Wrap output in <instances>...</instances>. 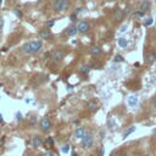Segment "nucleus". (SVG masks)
<instances>
[{
	"label": "nucleus",
	"mask_w": 156,
	"mask_h": 156,
	"mask_svg": "<svg viewBox=\"0 0 156 156\" xmlns=\"http://www.w3.org/2000/svg\"><path fill=\"white\" fill-rule=\"evenodd\" d=\"M43 48V43L41 40H33V41H28L24 45H22L21 51L26 55H34L38 54Z\"/></svg>",
	"instance_id": "1"
},
{
	"label": "nucleus",
	"mask_w": 156,
	"mask_h": 156,
	"mask_svg": "<svg viewBox=\"0 0 156 156\" xmlns=\"http://www.w3.org/2000/svg\"><path fill=\"white\" fill-rule=\"evenodd\" d=\"M95 144V139H94V134L91 132H85L84 136L80 139V146L82 149L84 150H88V149H91Z\"/></svg>",
	"instance_id": "2"
},
{
	"label": "nucleus",
	"mask_w": 156,
	"mask_h": 156,
	"mask_svg": "<svg viewBox=\"0 0 156 156\" xmlns=\"http://www.w3.org/2000/svg\"><path fill=\"white\" fill-rule=\"evenodd\" d=\"M71 7L69 0H52V10L55 12H65Z\"/></svg>",
	"instance_id": "3"
},
{
	"label": "nucleus",
	"mask_w": 156,
	"mask_h": 156,
	"mask_svg": "<svg viewBox=\"0 0 156 156\" xmlns=\"http://www.w3.org/2000/svg\"><path fill=\"white\" fill-rule=\"evenodd\" d=\"M51 127H52V123L51 121L48 118V117H43L39 122V128L43 133H49L51 130Z\"/></svg>",
	"instance_id": "4"
},
{
	"label": "nucleus",
	"mask_w": 156,
	"mask_h": 156,
	"mask_svg": "<svg viewBox=\"0 0 156 156\" xmlns=\"http://www.w3.org/2000/svg\"><path fill=\"white\" fill-rule=\"evenodd\" d=\"M144 62L147 65V66H151L156 62V51L152 50V49H149L145 54V57H144Z\"/></svg>",
	"instance_id": "5"
},
{
	"label": "nucleus",
	"mask_w": 156,
	"mask_h": 156,
	"mask_svg": "<svg viewBox=\"0 0 156 156\" xmlns=\"http://www.w3.org/2000/svg\"><path fill=\"white\" fill-rule=\"evenodd\" d=\"M63 57H65V51H63L62 49H56V50L52 51L51 58H52V61H54L55 63L61 62V61L63 60Z\"/></svg>",
	"instance_id": "6"
},
{
	"label": "nucleus",
	"mask_w": 156,
	"mask_h": 156,
	"mask_svg": "<svg viewBox=\"0 0 156 156\" xmlns=\"http://www.w3.org/2000/svg\"><path fill=\"white\" fill-rule=\"evenodd\" d=\"M76 26H77L78 32H79V33H82V34L88 33V32H89V29H90V24H89L87 21H84V20H80Z\"/></svg>",
	"instance_id": "7"
},
{
	"label": "nucleus",
	"mask_w": 156,
	"mask_h": 156,
	"mask_svg": "<svg viewBox=\"0 0 156 156\" xmlns=\"http://www.w3.org/2000/svg\"><path fill=\"white\" fill-rule=\"evenodd\" d=\"M124 11L122 10V9H116L113 12H112V20L113 21H116V22H119V21H122L123 18H124Z\"/></svg>",
	"instance_id": "8"
},
{
	"label": "nucleus",
	"mask_w": 156,
	"mask_h": 156,
	"mask_svg": "<svg viewBox=\"0 0 156 156\" xmlns=\"http://www.w3.org/2000/svg\"><path fill=\"white\" fill-rule=\"evenodd\" d=\"M151 9V2L149 1V0H141L140 1V4H139V11H141V12H147L149 10Z\"/></svg>",
	"instance_id": "9"
},
{
	"label": "nucleus",
	"mask_w": 156,
	"mask_h": 156,
	"mask_svg": "<svg viewBox=\"0 0 156 156\" xmlns=\"http://www.w3.org/2000/svg\"><path fill=\"white\" fill-rule=\"evenodd\" d=\"M85 132H87V129L84 128V127H77L76 129H74V133H73V136L76 138V139H78V140H80L83 136H84V134H85Z\"/></svg>",
	"instance_id": "10"
},
{
	"label": "nucleus",
	"mask_w": 156,
	"mask_h": 156,
	"mask_svg": "<svg viewBox=\"0 0 156 156\" xmlns=\"http://www.w3.org/2000/svg\"><path fill=\"white\" fill-rule=\"evenodd\" d=\"M43 144H44V140L41 139V136H40V135H34V136L32 138V146H33L34 149L40 147Z\"/></svg>",
	"instance_id": "11"
},
{
	"label": "nucleus",
	"mask_w": 156,
	"mask_h": 156,
	"mask_svg": "<svg viewBox=\"0 0 156 156\" xmlns=\"http://www.w3.org/2000/svg\"><path fill=\"white\" fill-rule=\"evenodd\" d=\"M102 54V49L100 45H93L90 48V55L94 56V57H99L100 55Z\"/></svg>",
	"instance_id": "12"
},
{
	"label": "nucleus",
	"mask_w": 156,
	"mask_h": 156,
	"mask_svg": "<svg viewBox=\"0 0 156 156\" xmlns=\"http://www.w3.org/2000/svg\"><path fill=\"white\" fill-rule=\"evenodd\" d=\"M87 108H88V111H89V112L94 113V112H96V111L99 110V104H98L96 101L91 100V101H89V102L87 104Z\"/></svg>",
	"instance_id": "13"
},
{
	"label": "nucleus",
	"mask_w": 156,
	"mask_h": 156,
	"mask_svg": "<svg viewBox=\"0 0 156 156\" xmlns=\"http://www.w3.org/2000/svg\"><path fill=\"white\" fill-rule=\"evenodd\" d=\"M38 34L41 39H48L51 37V30H50V28H43L38 32Z\"/></svg>",
	"instance_id": "14"
},
{
	"label": "nucleus",
	"mask_w": 156,
	"mask_h": 156,
	"mask_svg": "<svg viewBox=\"0 0 156 156\" xmlns=\"http://www.w3.org/2000/svg\"><path fill=\"white\" fill-rule=\"evenodd\" d=\"M78 33V29H77V26L76 24H71V26H68L67 28H66V34L68 35V37H73V35H76Z\"/></svg>",
	"instance_id": "15"
},
{
	"label": "nucleus",
	"mask_w": 156,
	"mask_h": 156,
	"mask_svg": "<svg viewBox=\"0 0 156 156\" xmlns=\"http://www.w3.org/2000/svg\"><path fill=\"white\" fill-rule=\"evenodd\" d=\"M90 68H91V67H90L89 65H83V66H80L79 72H80V74H83V76H88V73H89Z\"/></svg>",
	"instance_id": "16"
},
{
	"label": "nucleus",
	"mask_w": 156,
	"mask_h": 156,
	"mask_svg": "<svg viewBox=\"0 0 156 156\" xmlns=\"http://www.w3.org/2000/svg\"><path fill=\"white\" fill-rule=\"evenodd\" d=\"M44 145L48 147V149H51L54 146V139L51 136H48L45 140H44Z\"/></svg>",
	"instance_id": "17"
},
{
	"label": "nucleus",
	"mask_w": 156,
	"mask_h": 156,
	"mask_svg": "<svg viewBox=\"0 0 156 156\" xmlns=\"http://www.w3.org/2000/svg\"><path fill=\"white\" fill-rule=\"evenodd\" d=\"M135 129H136V127H135V126H130V127H129V128H128V129H127V130L123 133V138L129 136L132 133H134V132H135Z\"/></svg>",
	"instance_id": "18"
},
{
	"label": "nucleus",
	"mask_w": 156,
	"mask_h": 156,
	"mask_svg": "<svg viewBox=\"0 0 156 156\" xmlns=\"http://www.w3.org/2000/svg\"><path fill=\"white\" fill-rule=\"evenodd\" d=\"M118 45H119L121 48H127V46H128V39L124 38V37L119 38V39H118Z\"/></svg>",
	"instance_id": "19"
},
{
	"label": "nucleus",
	"mask_w": 156,
	"mask_h": 156,
	"mask_svg": "<svg viewBox=\"0 0 156 156\" xmlns=\"http://www.w3.org/2000/svg\"><path fill=\"white\" fill-rule=\"evenodd\" d=\"M152 23H154L152 17H146V18H144V21H143V24H144L145 27H149V26H151Z\"/></svg>",
	"instance_id": "20"
},
{
	"label": "nucleus",
	"mask_w": 156,
	"mask_h": 156,
	"mask_svg": "<svg viewBox=\"0 0 156 156\" xmlns=\"http://www.w3.org/2000/svg\"><path fill=\"white\" fill-rule=\"evenodd\" d=\"M136 102H138V98H136V96H130V98L128 99V104H129L130 106L136 105Z\"/></svg>",
	"instance_id": "21"
},
{
	"label": "nucleus",
	"mask_w": 156,
	"mask_h": 156,
	"mask_svg": "<svg viewBox=\"0 0 156 156\" xmlns=\"http://www.w3.org/2000/svg\"><path fill=\"white\" fill-rule=\"evenodd\" d=\"M61 151H62L63 154H68V151H69V144H68V143L63 144L62 147H61Z\"/></svg>",
	"instance_id": "22"
},
{
	"label": "nucleus",
	"mask_w": 156,
	"mask_h": 156,
	"mask_svg": "<svg viewBox=\"0 0 156 156\" xmlns=\"http://www.w3.org/2000/svg\"><path fill=\"white\" fill-rule=\"evenodd\" d=\"M115 156H129L128 155V152L127 151H124V150H119V151H117L116 152V155Z\"/></svg>",
	"instance_id": "23"
},
{
	"label": "nucleus",
	"mask_w": 156,
	"mask_h": 156,
	"mask_svg": "<svg viewBox=\"0 0 156 156\" xmlns=\"http://www.w3.org/2000/svg\"><path fill=\"white\" fill-rule=\"evenodd\" d=\"M113 61H115V62H123V61H124V58H123V56H122V55H116Z\"/></svg>",
	"instance_id": "24"
},
{
	"label": "nucleus",
	"mask_w": 156,
	"mask_h": 156,
	"mask_svg": "<svg viewBox=\"0 0 156 156\" xmlns=\"http://www.w3.org/2000/svg\"><path fill=\"white\" fill-rule=\"evenodd\" d=\"M35 122H37V116L32 115V116L29 117V124H30V126H33V124H35Z\"/></svg>",
	"instance_id": "25"
},
{
	"label": "nucleus",
	"mask_w": 156,
	"mask_h": 156,
	"mask_svg": "<svg viewBox=\"0 0 156 156\" xmlns=\"http://www.w3.org/2000/svg\"><path fill=\"white\" fill-rule=\"evenodd\" d=\"M69 21H71V22H76V21H77V13H76V12L71 13V16H69Z\"/></svg>",
	"instance_id": "26"
},
{
	"label": "nucleus",
	"mask_w": 156,
	"mask_h": 156,
	"mask_svg": "<svg viewBox=\"0 0 156 156\" xmlns=\"http://www.w3.org/2000/svg\"><path fill=\"white\" fill-rule=\"evenodd\" d=\"M128 29V23H124L122 27H121V29L118 30V33H123V32H126Z\"/></svg>",
	"instance_id": "27"
},
{
	"label": "nucleus",
	"mask_w": 156,
	"mask_h": 156,
	"mask_svg": "<svg viewBox=\"0 0 156 156\" xmlns=\"http://www.w3.org/2000/svg\"><path fill=\"white\" fill-rule=\"evenodd\" d=\"M143 16H144V12H141V11L134 12V17H135V18H140V17H143Z\"/></svg>",
	"instance_id": "28"
},
{
	"label": "nucleus",
	"mask_w": 156,
	"mask_h": 156,
	"mask_svg": "<svg viewBox=\"0 0 156 156\" xmlns=\"http://www.w3.org/2000/svg\"><path fill=\"white\" fill-rule=\"evenodd\" d=\"M151 107L156 111V96H154V98L151 99Z\"/></svg>",
	"instance_id": "29"
},
{
	"label": "nucleus",
	"mask_w": 156,
	"mask_h": 156,
	"mask_svg": "<svg viewBox=\"0 0 156 156\" xmlns=\"http://www.w3.org/2000/svg\"><path fill=\"white\" fill-rule=\"evenodd\" d=\"M13 13H15L17 17H22V12H21L18 9H15V10H13Z\"/></svg>",
	"instance_id": "30"
},
{
	"label": "nucleus",
	"mask_w": 156,
	"mask_h": 156,
	"mask_svg": "<svg viewBox=\"0 0 156 156\" xmlns=\"http://www.w3.org/2000/svg\"><path fill=\"white\" fill-rule=\"evenodd\" d=\"M43 156H55V155H54V152H52V151L48 150V151H45V152L43 154Z\"/></svg>",
	"instance_id": "31"
},
{
	"label": "nucleus",
	"mask_w": 156,
	"mask_h": 156,
	"mask_svg": "<svg viewBox=\"0 0 156 156\" xmlns=\"http://www.w3.org/2000/svg\"><path fill=\"white\" fill-rule=\"evenodd\" d=\"M104 154H105V149H104V146H100V150H99V155L98 156H104Z\"/></svg>",
	"instance_id": "32"
},
{
	"label": "nucleus",
	"mask_w": 156,
	"mask_h": 156,
	"mask_svg": "<svg viewBox=\"0 0 156 156\" xmlns=\"http://www.w3.org/2000/svg\"><path fill=\"white\" fill-rule=\"evenodd\" d=\"M55 24V21H49L48 23H46V26H48V28H51L52 26Z\"/></svg>",
	"instance_id": "33"
},
{
	"label": "nucleus",
	"mask_w": 156,
	"mask_h": 156,
	"mask_svg": "<svg viewBox=\"0 0 156 156\" xmlns=\"http://www.w3.org/2000/svg\"><path fill=\"white\" fill-rule=\"evenodd\" d=\"M16 119H17V121H21V119H22V115H21V112H17V113H16Z\"/></svg>",
	"instance_id": "34"
},
{
	"label": "nucleus",
	"mask_w": 156,
	"mask_h": 156,
	"mask_svg": "<svg viewBox=\"0 0 156 156\" xmlns=\"http://www.w3.org/2000/svg\"><path fill=\"white\" fill-rule=\"evenodd\" d=\"M2 26H4V20H2V17H0V30L2 29Z\"/></svg>",
	"instance_id": "35"
},
{
	"label": "nucleus",
	"mask_w": 156,
	"mask_h": 156,
	"mask_svg": "<svg viewBox=\"0 0 156 156\" xmlns=\"http://www.w3.org/2000/svg\"><path fill=\"white\" fill-rule=\"evenodd\" d=\"M0 121H2V116H1V113H0Z\"/></svg>",
	"instance_id": "36"
},
{
	"label": "nucleus",
	"mask_w": 156,
	"mask_h": 156,
	"mask_svg": "<svg viewBox=\"0 0 156 156\" xmlns=\"http://www.w3.org/2000/svg\"><path fill=\"white\" fill-rule=\"evenodd\" d=\"M72 156H76V152H72Z\"/></svg>",
	"instance_id": "37"
},
{
	"label": "nucleus",
	"mask_w": 156,
	"mask_h": 156,
	"mask_svg": "<svg viewBox=\"0 0 156 156\" xmlns=\"http://www.w3.org/2000/svg\"><path fill=\"white\" fill-rule=\"evenodd\" d=\"M1 2H2V0H0V4H1Z\"/></svg>",
	"instance_id": "38"
}]
</instances>
